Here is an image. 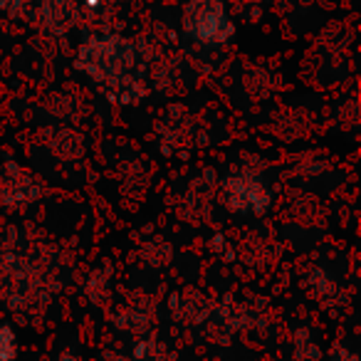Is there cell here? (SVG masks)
<instances>
[{"label": "cell", "instance_id": "6da1fadb", "mask_svg": "<svg viewBox=\"0 0 361 361\" xmlns=\"http://www.w3.org/2000/svg\"><path fill=\"white\" fill-rule=\"evenodd\" d=\"M18 354V341L16 334L8 324L0 322V361H16Z\"/></svg>", "mask_w": 361, "mask_h": 361}]
</instances>
